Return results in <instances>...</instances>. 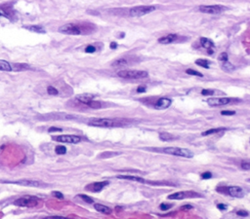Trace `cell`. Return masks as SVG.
Masks as SVG:
<instances>
[{
	"mask_svg": "<svg viewBox=\"0 0 250 219\" xmlns=\"http://www.w3.org/2000/svg\"><path fill=\"white\" fill-rule=\"evenodd\" d=\"M88 124L94 127H101V128H112V127H120L124 125L123 120L119 119H108V118H99V119H92L90 120Z\"/></svg>",
	"mask_w": 250,
	"mask_h": 219,
	"instance_id": "cell-1",
	"label": "cell"
},
{
	"mask_svg": "<svg viewBox=\"0 0 250 219\" xmlns=\"http://www.w3.org/2000/svg\"><path fill=\"white\" fill-rule=\"evenodd\" d=\"M159 151L163 152L165 154H170L174 156H179V157H184V158H192L194 157V153L186 148H180V147H165L162 149H158Z\"/></svg>",
	"mask_w": 250,
	"mask_h": 219,
	"instance_id": "cell-2",
	"label": "cell"
},
{
	"mask_svg": "<svg viewBox=\"0 0 250 219\" xmlns=\"http://www.w3.org/2000/svg\"><path fill=\"white\" fill-rule=\"evenodd\" d=\"M39 204V199L34 196H24L14 202L15 205L23 207H34Z\"/></svg>",
	"mask_w": 250,
	"mask_h": 219,
	"instance_id": "cell-3",
	"label": "cell"
},
{
	"mask_svg": "<svg viewBox=\"0 0 250 219\" xmlns=\"http://www.w3.org/2000/svg\"><path fill=\"white\" fill-rule=\"evenodd\" d=\"M117 76L124 79H143L148 77L149 74L144 70H120L117 72Z\"/></svg>",
	"mask_w": 250,
	"mask_h": 219,
	"instance_id": "cell-4",
	"label": "cell"
},
{
	"mask_svg": "<svg viewBox=\"0 0 250 219\" xmlns=\"http://www.w3.org/2000/svg\"><path fill=\"white\" fill-rule=\"evenodd\" d=\"M155 10V6H149V5H145V6H136L133 7L129 12V15L131 17H142L144 15L149 14V13L153 12Z\"/></svg>",
	"mask_w": 250,
	"mask_h": 219,
	"instance_id": "cell-5",
	"label": "cell"
},
{
	"mask_svg": "<svg viewBox=\"0 0 250 219\" xmlns=\"http://www.w3.org/2000/svg\"><path fill=\"white\" fill-rule=\"evenodd\" d=\"M228 9L225 6L222 5H201L199 6L198 10L201 13L204 14H210V15H214V14H220V13L226 11Z\"/></svg>",
	"mask_w": 250,
	"mask_h": 219,
	"instance_id": "cell-6",
	"label": "cell"
},
{
	"mask_svg": "<svg viewBox=\"0 0 250 219\" xmlns=\"http://www.w3.org/2000/svg\"><path fill=\"white\" fill-rule=\"evenodd\" d=\"M59 31L64 34H69V35H79L81 34V29L79 26H77L74 24H68L61 26L59 28Z\"/></svg>",
	"mask_w": 250,
	"mask_h": 219,
	"instance_id": "cell-7",
	"label": "cell"
},
{
	"mask_svg": "<svg viewBox=\"0 0 250 219\" xmlns=\"http://www.w3.org/2000/svg\"><path fill=\"white\" fill-rule=\"evenodd\" d=\"M200 195L194 191H186V192H177V193L171 194L168 196L169 200H183L188 198H198Z\"/></svg>",
	"mask_w": 250,
	"mask_h": 219,
	"instance_id": "cell-8",
	"label": "cell"
},
{
	"mask_svg": "<svg viewBox=\"0 0 250 219\" xmlns=\"http://www.w3.org/2000/svg\"><path fill=\"white\" fill-rule=\"evenodd\" d=\"M53 140L58 141V142H63V143H71V144H76L78 142H80L81 138L77 137V135H73V134H65V135H59V137H52Z\"/></svg>",
	"mask_w": 250,
	"mask_h": 219,
	"instance_id": "cell-9",
	"label": "cell"
},
{
	"mask_svg": "<svg viewBox=\"0 0 250 219\" xmlns=\"http://www.w3.org/2000/svg\"><path fill=\"white\" fill-rule=\"evenodd\" d=\"M232 101L229 98H211L207 99V103L210 106H222L227 105Z\"/></svg>",
	"mask_w": 250,
	"mask_h": 219,
	"instance_id": "cell-10",
	"label": "cell"
},
{
	"mask_svg": "<svg viewBox=\"0 0 250 219\" xmlns=\"http://www.w3.org/2000/svg\"><path fill=\"white\" fill-rule=\"evenodd\" d=\"M106 185H109L108 181H101V182H94V183H91L87 185L85 187L86 190H88L90 192H100L103 190V188L106 187Z\"/></svg>",
	"mask_w": 250,
	"mask_h": 219,
	"instance_id": "cell-11",
	"label": "cell"
},
{
	"mask_svg": "<svg viewBox=\"0 0 250 219\" xmlns=\"http://www.w3.org/2000/svg\"><path fill=\"white\" fill-rule=\"evenodd\" d=\"M9 183H15L18 185H24V186H28V187H40V186H45V184H43L42 182L35 181V180H28V179H24V180H18L15 182H9Z\"/></svg>",
	"mask_w": 250,
	"mask_h": 219,
	"instance_id": "cell-12",
	"label": "cell"
},
{
	"mask_svg": "<svg viewBox=\"0 0 250 219\" xmlns=\"http://www.w3.org/2000/svg\"><path fill=\"white\" fill-rule=\"evenodd\" d=\"M172 103V100L167 98H161L155 103V107L156 109H166Z\"/></svg>",
	"mask_w": 250,
	"mask_h": 219,
	"instance_id": "cell-13",
	"label": "cell"
},
{
	"mask_svg": "<svg viewBox=\"0 0 250 219\" xmlns=\"http://www.w3.org/2000/svg\"><path fill=\"white\" fill-rule=\"evenodd\" d=\"M228 193L234 198H242L244 196L243 189L238 186H231L228 188Z\"/></svg>",
	"mask_w": 250,
	"mask_h": 219,
	"instance_id": "cell-14",
	"label": "cell"
},
{
	"mask_svg": "<svg viewBox=\"0 0 250 219\" xmlns=\"http://www.w3.org/2000/svg\"><path fill=\"white\" fill-rule=\"evenodd\" d=\"M200 43L202 45L203 48L207 49L208 50V54L209 55H212L213 54V49L215 48V44L213 43L212 40H210L208 38H205V37H201L200 38Z\"/></svg>",
	"mask_w": 250,
	"mask_h": 219,
	"instance_id": "cell-15",
	"label": "cell"
},
{
	"mask_svg": "<svg viewBox=\"0 0 250 219\" xmlns=\"http://www.w3.org/2000/svg\"><path fill=\"white\" fill-rule=\"evenodd\" d=\"M178 39V36L176 34H168L165 36H162L158 39V42L162 45H167V44H171V43L175 42Z\"/></svg>",
	"mask_w": 250,
	"mask_h": 219,
	"instance_id": "cell-16",
	"label": "cell"
},
{
	"mask_svg": "<svg viewBox=\"0 0 250 219\" xmlns=\"http://www.w3.org/2000/svg\"><path fill=\"white\" fill-rule=\"evenodd\" d=\"M94 98H95V95L92 94H81V95H76V99H77L79 102H81V103L86 104V105H87L90 101L94 100Z\"/></svg>",
	"mask_w": 250,
	"mask_h": 219,
	"instance_id": "cell-17",
	"label": "cell"
},
{
	"mask_svg": "<svg viewBox=\"0 0 250 219\" xmlns=\"http://www.w3.org/2000/svg\"><path fill=\"white\" fill-rule=\"evenodd\" d=\"M47 119L50 120H69V119H73L74 116L68 115V114H50L45 116Z\"/></svg>",
	"mask_w": 250,
	"mask_h": 219,
	"instance_id": "cell-18",
	"label": "cell"
},
{
	"mask_svg": "<svg viewBox=\"0 0 250 219\" xmlns=\"http://www.w3.org/2000/svg\"><path fill=\"white\" fill-rule=\"evenodd\" d=\"M129 64H130V59L128 58H122L114 61L112 64V65L113 67H124V66H127Z\"/></svg>",
	"mask_w": 250,
	"mask_h": 219,
	"instance_id": "cell-19",
	"label": "cell"
},
{
	"mask_svg": "<svg viewBox=\"0 0 250 219\" xmlns=\"http://www.w3.org/2000/svg\"><path fill=\"white\" fill-rule=\"evenodd\" d=\"M118 179H127V180H132V181H137L141 182V183H146V180L144 178L139 177V176H134V175H117Z\"/></svg>",
	"mask_w": 250,
	"mask_h": 219,
	"instance_id": "cell-20",
	"label": "cell"
},
{
	"mask_svg": "<svg viewBox=\"0 0 250 219\" xmlns=\"http://www.w3.org/2000/svg\"><path fill=\"white\" fill-rule=\"evenodd\" d=\"M94 207L97 211L102 212V213H105V214H111L112 211V208H109V207H106V205H101V204H95Z\"/></svg>",
	"mask_w": 250,
	"mask_h": 219,
	"instance_id": "cell-21",
	"label": "cell"
},
{
	"mask_svg": "<svg viewBox=\"0 0 250 219\" xmlns=\"http://www.w3.org/2000/svg\"><path fill=\"white\" fill-rule=\"evenodd\" d=\"M0 70L1 71H12V65L8 61L0 59Z\"/></svg>",
	"mask_w": 250,
	"mask_h": 219,
	"instance_id": "cell-22",
	"label": "cell"
},
{
	"mask_svg": "<svg viewBox=\"0 0 250 219\" xmlns=\"http://www.w3.org/2000/svg\"><path fill=\"white\" fill-rule=\"evenodd\" d=\"M25 28H28V30L33 31V32H37V33H45L44 28L41 27L39 25H28L25 26Z\"/></svg>",
	"mask_w": 250,
	"mask_h": 219,
	"instance_id": "cell-23",
	"label": "cell"
},
{
	"mask_svg": "<svg viewBox=\"0 0 250 219\" xmlns=\"http://www.w3.org/2000/svg\"><path fill=\"white\" fill-rule=\"evenodd\" d=\"M222 131H226L225 128H217V129H211V130H208V131H205L202 132V135L203 137H206V135H210V134H217V132H220Z\"/></svg>",
	"mask_w": 250,
	"mask_h": 219,
	"instance_id": "cell-24",
	"label": "cell"
},
{
	"mask_svg": "<svg viewBox=\"0 0 250 219\" xmlns=\"http://www.w3.org/2000/svg\"><path fill=\"white\" fill-rule=\"evenodd\" d=\"M159 138L163 141H171L173 139H175V137H173L172 134H168V132H161L159 134Z\"/></svg>",
	"mask_w": 250,
	"mask_h": 219,
	"instance_id": "cell-25",
	"label": "cell"
},
{
	"mask_svg": "<svg viewBox=\"0 0 250 219\" xmlns=\"http://www.w3.org/2000/svg\"><path fill=\"white\" fill-rule=\"evenodd\" d=\"M222 67H223V69H224V70L227 71V72H231V71H234V70H235V66L233 65L232 64H230L229 61L223 62Z\"/></svg>",
	"mask_w": 250,
	"mask_h": 219,
	"instance_id": "cell-26",
	"label": "cell"
},
{
	"mask_svg": "<svg viewBox=\"0 0 250 219\" xmlns=\"http://www.w3.org/2000/svg\"><path fill=\"white\" fill-rule=\"evenodd\" d=\"M209 64L210 62L207 61V59H198V61H195V64H198L199 66H201V67H204V68H209Z\"/></svg>",
	"mask_w": 250,
	"mask_h": 219,
	"instance_id": "cell-27",
	"label": "cell"
},
{
	"mask_svg": "<svg viewBox=\"0 0 250 219\" xmlns=\"http://www.w3.org/2000/svg\"><path fill=\"white\" fill-rule=\"evenodd\" d=\"M241 168L244 171H250V159L242 160L241 163Z\"/></svg>",
	"mask_w": 250,
	"mask_h": 219,
	"instance_id": "cell-28",
	"label": "cell"
},
{
	"mask_svg": "<svg viewBox=\"0 0 250 219\" xmlns=\"http://www.w3.org/2000/svg\"><path fill=\"white\" fill-rule=\"evenodd\" d=\"M55 152H56L57 154H59V155L66 154V148L65 147V146H63V145H58L55 148Z\"/></svg>",
	"mask_w": 250,
	"mask_h": 219,
	"instance_id": "cell-29",
	"label": "cell"
},
{
	"mask_svg": "<svg viewBox=\"0 0 250 219\" xmlns=\"http://www.w3.org/2000/svg\"><path fill=\"white\" fill-rule=\"evenodd\" d=\"M87 105L89 106V107L94 108V109H99V108H101V107H102L101 102H100V101H96V100H92V101H90Z\"/></svg>",
	"mask_w": 250,
	"mask_h": 219,
	"instance_id": "cell-30",
	"label": "cell"
},
{
	"mask_svg": "<svg viewBox=\"0 0 250 219\" xmlns=\"http://www.w3.org/2000/svg\"><path fill=\"white\" fill-rule=\"evenodd\" d=\"M186 73L187 74H189V75H192V76H198V77H202V73L200 72H198V71H196V70H194V69H191V68H189V69H187L186 70Z\"/></svg>",
	"mask_w": 250,
	"mask_h": 219,
	"instance_id": "cell-31",
	"label": "cell"
},
{
	"mask_svg": "<svg viewBox=\"0 0 250 219\" xmlns=\"http://www.w3.org/2000/svg\"><path fill=\"white\" fill-rule=\"evenodd\" d=\"M47 93L50 95H57L59 94L58 90H57L55 87H53V86H49V87L47 88Z\"/></svg>",
	"mask_w": 250,
	"mask_h": 219,
	"instance_id": "cell-32",
	"label": "cell"
},
{
	"mask_svg": "<svg viewBox=\"0 0 250 219\" xmlns=\"http://www.w3.org/2000/svg\"><path fill=\"white\" fill-rule=\"evenodd\" d=\"M78 197H79V198H81L82 200L84 201V202H86V203H87V204H93V203H94V201H93V199H92V198H90L89 196H86V195L81 194V195H79Z\"/></svg>",
	"mask_w": 250,
	"mask_h": 219,
	"instance_id": "cell-33",
	"label": "cell"
},
{
	"mask_svg": "<svg viewBox=\"0 0 250 219\" xmlns=\"http://www.w3.org/2000/svg\"><path fill=\"white\" fill-rule=\"evenodd\" d=\"M0 17H4V18L11 19V14L9 12H7L4 8L0 7Z\"/></svg>",
	"mask_w": 250,
	"mask_h": 219,
	"instance_id": "cell-34",
	"label": "cell"
},
{
	"mask_svg": "<svg viewBox=\"0 0 250 219\" xmlns=\"http://www.w3.org/2000/svg\"><path fill=\"white\" fill-rule=\"evenodd\" d=\"M218 61H221V62H226V61H229L228 54H227V53H222V54L218 57Z\"/></svg>",
	"mask_w": 250,
	"mask_h": 219,
	"instance_id": "cell-35",
	"label": "cell"
},
{
	"mask_svg": "<svg viewBox=\"0 0 250 219\" xmlns=\"http://www.w3.org/2000/svg\"><path fill=\"white\" fill-rule=\"evenodd\" d=\"M215 91H213V90H209V89H203L201 91V95H214Z\"/></svg>",
	"mask_w": 250,
	"mask_h": 219,
	"instance_id": "cell-36",
	"label": "cell"
},
{
	"mask_svg": "<svg viewBox=\"0 0 250 219\" xmlns=\"http://www.w3.org/2000/svg\"><path fill=\"white\" fill-rule=\"evenodd\" d=\"M85 52L88 53V54H92V53L96 52V48L93 45H88L87 47L85 48Z\"/></svg>",
	"mask_w": 250,
	"mask_h": 219,
	"instance_id": "cell-37",
	"label": "cell"
},
{
	"mask_svg": "<svg viewBox=\"0 0 250 219\" xmlns=\"http://www.w3.org/2000/svg\"><path fill=\"white\" fill-rule=\"evenodd\" d=\"M52 195L54 196L55 198L59 199V200H64V195H63L61 192H58V191H54L52 192Z\"/></svg>",
	"mask_w": 250,
	"mask_h": 219,
	"instance_id": "cell-38",
	"label": "cell"
},
{
	"mask_svg": "<svg viewBox=\"0 0 250 219\" xmlns=\"http://www.w3.org/2000/svg\"><path fill=\"white\" fill-rule=\"evenodd\" d=\"M172 207V205H169V204H161L160 205V210L165 211V210H168L169 208Z\"/></svg>",
	"mask_w": 250,
	"mask_h": 219,
	"instance_id": "cell-39",
	"label": "cell"
},
{
	"mask_svg": "<svg viewBox=\"0 0 250 219\" xmlns=\"http://www.w3.org/2000/svg\"><path fill=\"white\" fill-rule=\"evenodd\" d=\"M212 177V173L210 171H206V172H203L201 174V178L202 179H209Z\"/></svg>",
	"mask_w": 250,
	"mask_h": 219,
	"instance_id": "cell-40",
	"label": "cell"
},
{
	"mask_svg": "<svg viewBox=\"0 0 250 219\" xmlns=\"http://www.w3.org/2000/svg\"><path fill=\"white\" fill-rule=\"evenodd\" d=\"M222 115L224 116H231V115H235V111H230V110H223L221 112Z\"/></svg>",
	"mask_w": 250,
	"mask_h": 219,
	"instance_id": "cell-41",
	"label": "cell"
},
{
	"mask_svg": "<svg viewBox=\"0 0 250 219\" xmlns=\"http://www.w3.org/2000/svg\"><path fill=\"white\" fill-rule=\"evenodd\" d=\"M236 214H238V216H241V217L248 216V212L246 210H238V212H236Z\"/></svg>",
	"mask_w": 250,
	"mask_h": 219,
	"instance_id": "cell-42",
	"label": "cell"
},
{
	"mask_svg": "<svg viewBox=\"0 0 250 219\" xmlns=\"http://www.w3.org/2000/svg\"><path fill=\"white\" fill-rule=\"evenodd\" d=\"M49 132H63V129L61 128H55V127H51L48 130Z\"/></svg>",
	"mask_w": 250,
	"mask_h": 219,
	"instance_id": "cell-43",
	"label": "cell"
},
{
	"mask_svg": "<svg viewBox=\"0 0 250 219\" xmlns=\"http://www.w3.org/2000/svg\"><path fill=\"white\" fill-rule=\"evenodd\" d=\"M217 207L219 208L220 210H226L227 208H228V205H225V204H218Z\"/></svg>",
	"mask_w": 250,
	"mask_h": 219,
	"instance_id": "cell-44",
	"label": "cell"
},
{
	"mask_svg": "<svg viewBox=\"0 0 250 219\" xmlns=\"http://www.w3.org/2000/svg\"><path fill=\"white\" fill-rule=\"evenodd\" d=\"M114 155H118V153H104L101 155L102 158H108V157H111V156H114Z\"/></svg>",
	"mask_w": 250,
	"mask_h": 219,
	"instance_id": "cell-45",
	"label": "cell"
},
{
	"mask_svg": "<svg viewBox=\"0 0 250 219\" xmlns=\"http://www.w3.org/2000/svg\"><path fill=\"white\" fill-rule=\"evenodd\" d=\"M192 207H192V205H183V207H181V210H192Z\"/></svg>",
	"mask_w": 250,
	"mask_h": 219,
	"instance_id": "cell-46",
	"label": "cell"
},
{
	"mask_svg": "<svg viewBox=\"0 0 250 219\" xmlns=\"http://www.w3.org/2000/svg\"><path fill=\"white\" fill-rule=\"evenodd\" d=\"M137 92L138 93H144V92H146V87H144V86H139L138 89H137Z\"/></svg>",
	"mask_w": 250,
	"mask_h": 219,
	"instance_id": "cell-47",
	"label": "cell"
},
{
	"mask_svg": "<svg viewBox=\"0 0 250 219\" xmlns=\"http://www.w3.org/2000/svg\"><path fill=\"white\" fill-rule=\"evenodd\" d=\"M44 219H69V218L62 217V216H51V217H46Z\"/></svg>",
	"mask_w": 250,
	"mask_h": 219,
	"instance_id": "cell-48",
	"label": "cell"
},
{
	"mask_svg": "<svg viewBox=\"0 0 250 219\" xmlns=\"http://www.w3.org/2000/svg\"><path fill=\"white\" fill-rule=\"evenodd\" d=\"M109 47H111V49H116V48H117V43L112 42L111 45H109Z\"/></svg>",
	"mask_w": 250,
	"mask_h": 219,
	"instance_id": "cell-49",
	"label": "cell"
},
{
	"mask_svg": "<svg viewBox=\"0 0 250 219\" xmlns=\"http://www.w3.org/2000/svg\"><path fill=\"white\" fill-rule=\"evenodd\" d=\"M115 210H122V207H115Z\"/></svg>",
	"mask_w": 250,
	"mask_h": 219,
	"instance_id": "cell-50",
	"label": "cell"
}]
</instances>
